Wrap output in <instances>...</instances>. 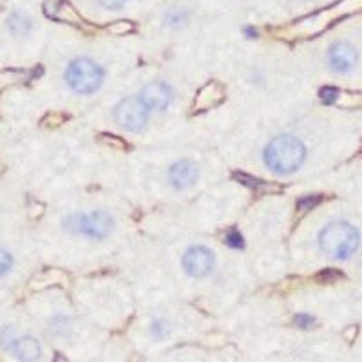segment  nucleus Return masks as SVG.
<instances>
[{
  "instance_id": "12",
  "label": "nucleus",
  "mask_w": 362,
  "mask_h": 362,
  "mask_svg": "<svg viewBox=\"0 0 362 362\" xmlns=\"http://www.w3.org/2000/svg\"><path fill=\"white\" fill-rule=\"evenodd\" d=\"M31 28H33V22H31V18L25 13L13 11L8 17L9 33L15 35V37H25L31 31Z\"/></svg>"
},
{
  "instance_id": "3",
  "label": "nucleus",
  "mask_w": 362,
  "mask_h": 362,
  "mask_svg": "<svg viewBox=\"0 0 362 362\" xmlns=\"http://www.w3.org/2000/svg\"><path fill=\"white\" fill-rule=\"evenodd\" d=\"M66 82L74 93L90 95L102 86L103 69L90 58H76L67 66Z\"/></svg>"
},
{
  "instance_id": "7",
  "label": "nucleus",
  "mask_w": 362,
  "mask_h": 362,
  "mask_svg": "<svg viewBox=\"0 0 362 362\" xmlns=\"http://www.w3.org/2000/svg\"><path fill=\"white\" fill-rule=\"evenodd\" d=\"M358 60V53L350 42H335L328 49V64L335 73H350Z\"/></svg>"
},
{
  "instance_id": "4",
  "label": "nucleus",
  "mask_w": 362,
  "mask_h": 362,
  "mask_svg": "<svg viewBox=\"0 0 362 362\" xmlns=\"http://www.w3.org/2000/svg\"><path fill=\"white\" fill-rule=\"evenodd\" d=\"M64 226L73 234H83L93 239H105L111 234L115 219L103 210H96L90 214H73L64 219Z\"/></svg>"
},
{
  "instance_id": "16",
  "label": "nucleus",
  "mask_w": 362,
  "mask_h": 362,
  "mask_svg": "<svg viewBox=\"0 0 362 362\" xmlns=\"http://www.w3.org/2000/svg\"><path fill=\"white\" fill-rule=\"evenodd\" d=\"M319 202H321V198H319V196H306V198H303L297 202V209H299L300 212H306V210H312Z\"/></svg>"
},
{
  "instance_id": "10",
  "label": "nucleus",
  "mask_w": 362,
  "mask_h": 362,
  "mask_svg": "<svg viewBox=\"0 0 362 362\" xmlns=\"http://www.w3.org/2000/svg\"><path fill=\"white\" fill-rule=\"evenodd\" d=\"M11 351L18 361L22 362H35L40 358L42 355V346L31 335H24V337H17L11 346Z\"/></svg>"
},
{
  "instance_id": "2",
  "label": "nucleus",
  "mask_w": 362,
  "mask_h": 362,
  "mask_svg": "<svg viewBox=\"0 0 362 362\" xmlns=\"http://www.w3.org/2000/svg\"><path fill=\"white\" fill-rule=\"evenodd\" d=\"M361 245V234L348 221H334L326 225L319 234V247L337 261L350 259Z\"/></svg>"
},
{
  "instance_id": "14",
  "label": "nucleus",
  "mask_w": 362,
  "mask_h": 362,
  "mask_svg": "<svg viewBox=\"0 0 362 362\" xmlns=\"http://www.w3.org/2000/svg\"><path fill=\"white\" fill-rule=\"evenodd\" d=\"M13 267V257L8 250L0 248V277H4Z\"/></svg>"
},
{
  "instance_id": "22",
  "label": "nucleus",
  "mask_w": 362,
  "mask_h": 362,
  "mask_svg": "<svg viewBox=\"0 0 362 362\" xmlns=\"http://www.w3.org/2000/svg\"><path fill=\"white\" fill-rule=\"evenodd\" d=\"M167 21H169L170 25H176L180 24V22H183V15H181V13H169V15H167Z\"/></svg>"
},
{
  "instance_id": "8",
  "label": "nucleus",
  "mask_w": 362,
  "mask_h": 362,
  "mask_svg": "<svg viewBox=\"0 0 362 362\" xmlns=\"http://www.w3.org/2000/svg\"><path fill=\"white\" fill-rule=\"evenodd\" d=\"M140 100L148 111H165L173 102V89L165 82H153L141 89Z\"/></svg>"
},
{
  "instance_id": "21",
  "label": "nucleus",
  "mask_w": 362,
  "mask_h": 362,
  "mask_svg": "<svg viewBox=\"0 0 362 362\" xmlns=\"http://www.w3.org/2000/svg\"><path fill=\"white\" fill-rule=\"evenodd\" d=\"M109 31H112V33H127V31H132V24L131 22H124V24H118V25H112V28H109Z\"/></svg>"
},
{
  "instance_id": "1",
  "label": "nucleus",
  "mask_w": 362,
  "mask_h": 362,
  "mask_svg": "<svg viewBox=\"0 0 362 362\" xmlns=\"http://www.w3.org/2000/svg\"><path fill=\"white\" fill-rule=\"evenodd\" d=\"M306 158V147L292 134L276 136L264 147L263 160L268 169L276 174H292L299 169Z\"/></svg>"
},
{
  "instance_id": "17",
  "label": "nucleus",
  "mask_w": 362,
  "mask_h": 362,
  "mask_svg": "<svg viewBox=\"0 0 362 362\" xmlns=\"http://www.w3.org/2000/svg\"><path fill=\"white\" fill-rule=\"evenodd\" d=\"M225 243L230 248H243V238H241L239 232H228Z\"/></svg>"
},
{
  "instance_id": "5",
  "label": "nucleus",
  "mask_w": 362,
  "mask_h": 362,
  "mask_svg": "<svg viewBox=\"0 0 362 362\" xmlns=\"http://www.w3.org/2000/svg\"><path fill=\"white\" fill-rule=\"evenodd\" d=\"M115 119L125 131H141L148 119V109L141 103L140 98L129 96L116 105Z\"/></svg>"
},
{
  "instance_id": "6",
  "label": "nucleus",
  "mask_w": 362,
  "mask_h": 362,
  "mask_svg": "<svg viewBox=\"0 0 362 362\" xmlns=\"http://www.w3.org/2000/svg\"><path fill=\"white\" fill-rule=\"evenodd\" d=\"M214 252L206 247H190L183 255V268L190 277H205L214 268Z\"/></svg>"
},
{
  "instance_id": "9",
  "label": "nucleus",
  "mask_w": 362,
  "mask_h": 362,
  "mask_svg": "<svg viewBox=\"0 0 362 362\" xmlns=\"http://www.w3.org/2000/svg\"><path fill=\"white\" fill-rule=\"evenodd\" d=\"M198 167L196 163H192L190 160H181L176 161L169 169V181L170 185L177 190H183V189H189L196 183L198 180Z\"/></svg>"
},
{
  "instance_id": "20",
  "label": "nucleus",
  "mask_w": 362,
  "mask_h": 362,
  "mask_svg": "<svg viewBox=\"0 0 362 362\" xmlns=\"http://www.w3.org/2000/svg\"><path fill=\"white\" fill-rule=\"evenodd\" d=\"M100 4L103 6V8H107V9H122L125 6V2L127 0H98Z\"/></svg>"
},
{
  "instance_id": "13",
  "label": "nucleus",
  "mask_w": 362,
  "mask_h": 362,
  "mask_svg": "<svg viewBox=\"0 0 362 362\" xmlns=\"http://www.w3.org/2000/svg\"><path fill=\"white\" fill-rule=\"evenodd\" d=\"M169 325L165 321H154L153 326H151V335H153L156 341H163L167 335H169Z\"/></svg>"
},
{
  "instance_id": "19",
  "label": "nucleus",
  "mask_w": 362,
  "mask_h": 362,
  "mask_svg": "<svg viewBox=\"0 0 362 362\" xmlns=\"http://www.w3.org/2000/svg\"><path fill=\"white\" fill-rule=\"evenodd\" d=\"M313 322H315V319L312 315H308V313H299V315H296V325L299 328H310Z\"/></svg>"
},
{
  "instance_id": "11",
  "label": "nucleus",
  "mask_w": 362,
  "mask_h": 362,
  "mask_svg": "<svg viewBox=\"0 0 362 362\" xmlns=\"http://www.w3.org/2000/svg\"><path fill=\"white\" fill-rule=\"evenodd\" d=\"M223 98H225V90L221 89L219 83L212 82L202 89V93L198 95V100H196V107L199 109L214 107V105H218Z\"/></svg>"
},
{
  "instance_id": "18",
  "label": "nucleus",
  "mask_w": 362,
  "mask_h": 362,
  "mask_svg": "<svg viewBox=\"0 0 362 362\" xmlns=\"http://www.w3.org/2000/svg\"><path fill=\"white\" fill-rule=\"evenodd\" d=\"M339 96V90L335 87H326L321 90V98L325 103H334Z\"/></svg>"
},
{
  "instance_id": "15",
  "label": "nucleus",
  "mask_w": 362,
  "mask_h": 362,
  "mask_svg": "<svg viewBox=\"0 0 362 362\" xmlns=\"http://www.w3.org/2000/svg\"><path fill=\"white\" fill-rule=\"evenodd\" d=\"M15 335L9 328H0V348H4V350H11L13 342H15Z\"/></svg>"
}]
</instances>
